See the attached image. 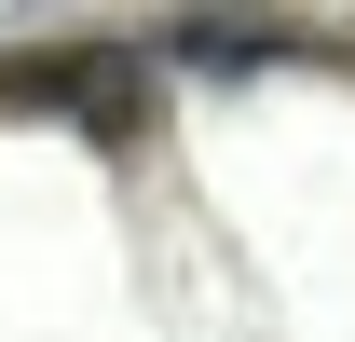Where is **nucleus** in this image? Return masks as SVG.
I'll return each mask as SVG.
<instances>
[{
    "label": "nucleus",
    "instance_id": "obj_2",
    "mask_svg": "<svg viewBox=\"0 0 355 342\" xmlns=\"http://www.w3.org/2000/svg\"><path fill=\"white\" fill-rule=\"evenodd\" d=\"M164 55H178V69H260V55H273V42H246V28H178V42H164Z\"/></svg>",
    "mask_w": 355,
    "mask_h": 342
},
{
    "label": "nucleus",
    "instance_id": "obj_1",
    "mask_svg": "<svg viewBox=\"0 0 355 342\" xmlns=\"http://www.w3.org/2000/svg\"><path fill=\"white\" fill-rule=\"evenodd\" d=\"M0 110H55L83 137H137L150 124V69L110 42H42V55H0Z\"/></svg>",
    "mask_w": 355,
    "mask_h": 342
}]
</instances>
